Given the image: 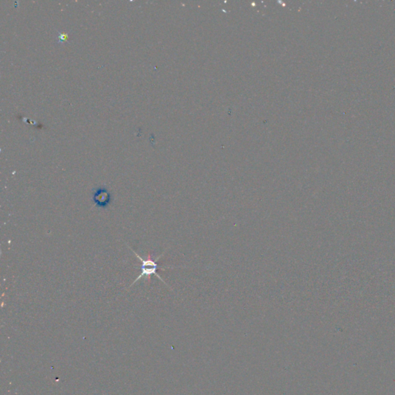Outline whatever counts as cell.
Instances as JSON below:
<instances>
[{"instance_id": "1", "label": "cell", "mask_w": 395, "mask_h": 395, "mask_svg": "<svg viewBox=\"0 0 395 395\" xmlns=\"http://www.w3.org/2000/svg\"><path fill=\"white\" fill-rule=\"evenodd\" d=\"M130 249L132 250V252H134V255L137 256V258L139 259V260H141V262H142V265H141L140 266L141 271H142V272H141V274L139 275V277H137V279H135V280L133 282L132 284L130 285L129 287L132 286L133 285L135 284V283H137V282L139 281L140 279L144 278V277H145L147 280H148V282L151 283V275H152L157 276V278H159V280L162 282V283H165V285H167V286H168V285L167 284L165 281H164L163 279L161 277V275H159V273H157V269H159L160 267L162 268V266H159V265L157 264V260H159V259H160L161 257L164 255V253H162V255H159V256L157 257V259H155L154 260L151 259V256H152V255H151V253H149L148 254V260H144V259H142V257L139 255V254L136 253V252H134V251L131 248H130ZM168 287H169V286H168Z\"/></svg>"}, {"instance_id": "2", "label": "cell", "mask_w": 395, "mask_h": 395, "mask_svg": "<svg viewBox=\"0 0 395 395\" xmlns=\"http://www.w3.org/2000/svg\"><path fill=\"white\" fill-rule=\"evenodd\" d=\"M92 200L96 207L107 209L112 203V194L106 187H99L93 193Z\"/></svg>"}]
</instances>
